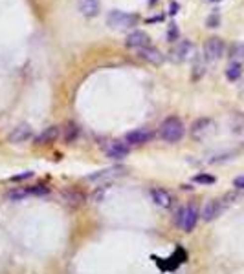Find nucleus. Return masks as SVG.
<instances>
[{
	"label": "nucleus",
	"instance_id": "obj_1",
	"mask_svg": "<svg viewBox=\"0 0 244 274\" xmlns=\"http://www.w3.org/2000/svg\"><path fill=\"white\" fill-rule=\"evenodd\" d=\"M158 134L165 143H178V141H182L183 134H185V126H183L180 117L171 115L162 123Z\"/></svg>",
	"mask_w": 244,
	"mask_h": 274
},
{
	"label": "nucleus",
	"instance_id": "obj_2",
	"mask_svg": "<svg viewBox=\"0 0 244 274\" xmlns=\"http://www.w3.org/2000/svg\"><path fill=\"white\" fill-rule=\"evenodd\" d=\"M138 22V17L136 15H130V13H125V11H120V9H114V11L109 13L107 17V26L112 28V30H130L132 26H136Z\"/></svg>",
	"mask_w": 244,
	"mask_h": 274
},
{
	"label": "nucleus",
	"instance_id": "obj_3",
	"mask_svg": "<svg viewBox=\"0 0 244 274\" xmlns=\"http://www.w3.org/2000/svg\"><path fill=\"white\" fill-rule=\"evenodd\" d=\"M198 209L195 205H185L182 209L178 210L177 214V225L182 228L183 232H191L195 228L196 221H198Z\"/></svg>",
	"mask_w": 244,
	"mask_h": 274
},
{
	"label": "nucleus",
	"instance_id": "obj_4",
	"mask_svg": "<svg viewBox=\"0 0 244 274\" xmlns=\"http://www.w3.org/2000/svg\"><path fill=\"white\" fill-rule=\"evenodd\" d=\"M125 174H127V168L125 167H110V168H103L99 172L90 174L86 178V181H90V183H110L114 179L123 178Z\"/></svg>",
	"mask_w": 244,
	"mask_h": 274
},
{
	"label": "nucleus",
	"instance_id": "obj_5",
	"mask_svg": "<svg viewBox=\"0 0 244 274\" xmlns=\"http://www.w3.org/2000/svg\"><path fill=\"white\" fill-rule=\"evenodd\" d=\"M215 132V123L213 119H209V117H200V119H196L193 125H191V136L193 139L196 141H204V139H208L209 136H213Z\"/></svg>",
	"mask_w": 244,
	"mask_h": 274
},
{
	"label": "nucleus",
	"instance_id": "obj_6",
	"mask_svg": "<svg viewBox=\"0 0 244 274\" xmlns=\"http://www.w3.org/2000/svg\"><path fill=\"white\" fill-rule=\"evenodd\" d=\"M224 55V41L219 37H211L204 44V60L215 62Z\"/></svg>",
	"mask_w": 244,
	"mask_h": 274
},
{
	"label": "nucleus",
	"instance_id": "obj_7",
	"mask_svg": "<svg viewBox=\"0 0 244 274\" xmlns=\"http://www.w3.org/2000/svg\"><path fill=\"white\" fill-rule=\"evenodd\" d=\"M228 203L224 199H211L204 205V210H202V218L204 221H213L217 220L224 210H226Z\"/></svg>",
	"mask_w": 244,
	"mask_h": 274
},
{
	"label": "nucleus",
	"instance_id": "obj_8",
	"mask_svg": "<svg viewBox=\"0 0 244 274\" xmlns=\"http://www.w3.org/2000/svg\"><path fill=\"white\" fill-rule=\"evenodd\" d=\"M62 196V201L66 203L68 207H72V209H79L86 203V196L79 188H66V190L61 192Z\"/></svg>",
	"mask_w": 244,
	"mask_h": 274
},
{
	"label": "nucleus",
	"instance_id": "obj_9",
	"mask_svg": "<svg viewBox=\"0 0 244 274\" xmlns=\"http://www.w3.org/2000/svg\"><path fill=\"white\" fill-rule=\"evenodd\" d=\"M193 44L189 41H180L178 44H175V48L171 49V60L175 62H183V60H187L193 53Z\"/></svg>",
	"mask_w": 244,
	"mask_h": 274
},
{
	"label": "nucleus",
	"instance_id": "obj_10",
	"mask_svg": "<svg viewBox=\"0 0 244 274\" xmlns=\"http://www.w3.org/2000/svg\"><path fill=\"white\" fill-rule=\"evenodd\" d=\"M153 139V132L149 128H138V130L128 132L127 137H125V143L127 144H143L149 143Z\"/></svg>",
	"mask_w": 244,
	"mask_h": 274
},
{
	"label": "nucleus",
	"instance_id": "obj_11",
	"mask_svg": "<svg viewBox=\"0 0 244 274\" xmlns=\"http://www.w3.org/2000/svg\"><path fill=\"white\" fill-rule=\"evenodd\" d=\"M61 134V128L59 126H48V128H44L39 136L35 137V144L37 146H44V144H52L57 141V137Z\"/></svg>",
	"mask_w": 244,
	"mask_h": 274
},
{
	"label": "nucleus",
	"instance_id": "obj_12",
	"mask_svg": "<svg viewBox=\"0 0 244 274\" xmlns=\"http://www.w3.org/2000/svg\"><path fill=\"white\" fill-rule=\"evenodd\" d=\"M130 148H128V144L125 141H112V143L107 146V155H109L110 159H123V157H127Z\"/></svg>",
	"mask_w": 244,
	"mask_h": 274
},
{
	"label": "nucleus",
	"instance_id": "obj_13",
	"mask_svg": "<svg viewBox=\"0 0 244 274\" xmlns=\"http://www.w3.org/2000/svg\"><path fill=\"white\" fill-rule=\"evenodd\" d=\"M125 46H127V48H136V49L145 48V46H149V35H147L145 31H141V30L132 31V33L127 37Z\"/></svg>",
	"mask_w": 244,
	"mask_h": 274
},
{
	"label": "nucleus",
	"instance_id": "obj_14",
	"mask_svg": "<svg viewBox=\"0 0 244 274\" xmlns=\"http://www.w3.org/2000/svg\"><path fill=\"white\" fill-rule=\"evenodd\" d=\"M138 57L151 64H162L164 62V53L160 49L153 48V46H145V48L138 49Z\"/></svg>",
	"mask_w": 244,
	"mask_h": 274
},
{
	"label": "nucleus",
	"instance_id": "obj_15",
	"mask_svg": "<svg viewBox=\"0 0 244 274\" xmlns=\"http://www.w3.org/2000/svg\"><path fill=\"white\" fill-rule=\"evenodd\" d=\"M151 197H153V201L156 203L158 207H162V209L173 207V201H175L173 196L165 190V188H153V190H151Z\"/></svg>",
	"mask_w": 244,
	"mask_h": 274
},
{
	"label": "nucleus",
	"instance_id": "obj_16",
	"mask_svg": "<svg viewBox=\"0 0 244 274\" xmlns=\"http://www.w3.org/2000/svg\"><path fill=\"white\" fill-rule=\"evenodd\" d=\"M33 136V132L28 125H18L17 128H13V132L7 136V141L9 143H24L30 137Z\"/></svg>",
	"mask_w": 244,
	"mask_h": 274
},
{
	"label": "nucleus",
	"instance_id": "obj_17",
	"mask_svg": "<svg viewBox=\"0 0 244 274\" xmlns=\"http://www.w3.org/2000/svg\"><path fill=\"white\" fill-rule=\"evenodd\" d=\"M79 11L85 17H96L99 13V0H79Z\"/></svg>",
	"mask_w": 244,
	"mask_h": 274
},
{
	"label": "nucleus",
	"instance_id": "obj_18",
	"mask_svg": "<svg viewBox=\"0 0 244 274\" xmlns=\"http://www.w3.org/2000/svg\"><path fill=\"white\" fill-rule=\"evenodd\" d=\"M241 75H243V66H241V62L232 60L226 68V79L228 81H239Z\"/></svg>",
	"mask_w": 244,
	"mask_h": 274
},
{
	"label": "nucleus",
	"instance_id": "obj_19",
	"mask_svg": "<svg viewBox=\"0 0 244 274\" xmlns=\"http://www.w3.org/2000/svg\"><path fill=\"white\" fill-rule=\"evenodd\" d=\"M28 196H31L30 188H11L9 192H6L7 201H22Z\"/></svg>",
	"mask_w": 244,
	"mask_h": 274
},
{
	"label": "nucleus",
	"instance_id": "obj_20",
	"mask_svg": "<svg viewBox=\"0 0 244 274\" xmlns=\"http://www.w3.org/2000/svg\"><path fill=\"white\" fill-rule=\"evenodd\" d=\"M77 136H79V126L75 125V123H68L66 126H64V141L66 143H73L75 139H77Z\"/></svg>",
	"mask_w": 244,
	"mask_h": 274
},
{
	"label": "nucleus",
	"instance_id": "obj_21",
	"mask_svg": "<svg viewBox=\"0 0 244 274\" xmlns=\"http://www.w3.org/2000/svg\"><path fill=\"white\" fill-rule=\"evenodd\" d=\"M232 60H235V62L244 60V44H241V42L233 44L232 46Z\"/></svg>",
	"mask_w": 244,
	"mask_h": 274
},
{
	"label": "nucleus",
	"instance_id": "obj_22",
	"mask_svg": "<svg viewBox=\"0 0 244 274\" xmlns=\"http://www.w3.org/2000/svg\"><path fill=\"white\" fill-rule=\"evenodd\" d=\"M195 183H200V185H213L215 183V178L213 176H209V174H196L195 178H193Z\"/></svg>",
	"mask_w": 244,
	"mask_h": 274
},
{
	"label": "nucleus",
	"instance_id": "obj_23",
	"mask_svg": "<svg viewBox=\"0 0 244 274\" xmlns=\"http://www.w3.org/2000/svg\"><path fill=\"white\" fill-rule=\"evenodd\" d=\"M178 37H180L178 26L177 24H169V30H167V41L175 42V41H178Z\"/></svg>",
	"mask_w": 244,
	"mask_h": 274
},
{
	"label": "nucleus",
	"instance_id": "obj_24",
	"mask_svg": "<svg viewBox=\"0 0 244 274\" xmlns=\"http://www.w3.org/2000/svg\"><path fill=\"white\" fill-rule=\"evenodd\" d=\"M206 22H208V28H219V24H220V15H219V11L215 9V11L208 17V20H206Z\"/></svg>",
	"mask_w": 244,
	"mask_h": 274
},
{
	"label": "nucleus",
	"instance_id": "obj_25",
	"mask_svg": "<svg viewBox=\"0 0 244 274\" xmlns=\"http://www.w3.org/2000/svg\"><path fill=\"white\" fill-rule=\"evenodd\" d=\"M204 73H206V66H204V62H202V60H198V62L195 64V68H193V79H195V81H198V79H200V75H204Z\"/></svg>",
	"mask_w": 244,
	"mask_h": 274
},
{
	"label": "nucleus",
	"instance_id": "obj_26",
	"mask_svg": "<svg viewBox=\"0 0 244 274\" xmlns=\"http://www.w3.org/2000/svg\"><path fill=\"white\" fill-rule=\"evenodd\" d=\"M31 196H43V194H48V186H43V185H37V186H31L30 188Z\"/></svg>",
	"mask_w": 244,
	"mask_h": 274
},
{
	"label": "nucleus",
	"instance_id": "obj_27",
	"mask_svg": "<svg viewBox=\"0 0 244 274\" xmlns=\"http://www.w3.org/2000/svg\"><path fill=\"white\" fill-rule=\"evenodd\" d=\"M33 178V172H22V174H18V176H11V181H24V179H30Z\"/></svg>",
	"mask_w": 244,
	"mask_h": 274
},
{
	"label": "nucleus",
	"instance_id": "obj_28",
	"mask_svg": "<svg viewBox=\"0 0 244 274\" xmlns=\"http://www.w3.org/2000/svg\"><path fill=\"white\" fill-rule=\"evenodd\" d=\"M233 186H235V188H241V190H244V176H239V178L233 179Z\"/></svg>",
	"mask_w": 244,
	"mask_h": 274
},
{
	"label": "nucleus",
	"instance_id": "obj_29",
	"mask_svg": "<svg viewBox=\"0 0 244 274\" xmlns=\"http://www.w3.org/2000/svg\"><path fill=\"white\" fill-rule=\"evenodd\" d=\"M178 7H180V6H178L177 2H171V15H177V13H178Z\"/></svg>",
	"mask_w": 244,
	"mask_h": 274
},
{
	"label": "nucleus",
	"instance_id": "obj_30",
	"mask_svg": "<svg viewBox=\"0 0 244 274\" xmlns=\"http://www.w3.org/2000/svg\"><path fill=\"white\" fill-rule=\"evenodd\" d=\"M154 2H156V0H151V6H154Z\"/></svg>",
	"mask_w": 244,
	"mask_h": 274
},
{
	"label": "nucleus",
	"instance_id": "obj_31",
	"mask_svg": "<svg viewBox=\"0 0 244 274\" xmlns=\"http://www.w3.org/2000/svg\"><path fill=\"white\" fill-rule=\"evenodd\" d=\"M211 2H220V0H211Z\"/></svg>",
	"mask_w": 244,
	"mask_h": 274
}]
</instances>
